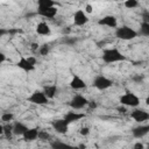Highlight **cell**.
<instances>
[{
	"instance_id": "2",
	"label": "cell",
	"mask_w": 149,
	"mask_h": 149,
	"mask_svg": "<svg viewBox=\"0 0 149 149\" xmlns=\"http://www.w3.org/2000/svg\"><path fill=\"white\" fill-rule=\"evenodd\" d=\"M115 36L119 40H123V41H130L134 40L137 36V31H135L133 28L128 27V26H121L119 28H116L115 30Z\"/></svg>"
},
{
	"instance_id": "37",
	"label": "cell",
	"mask_w": 149,
	"mask_h": 149,
	"mask_svg": "<svg viewBox=\"0 0 149 149\" xmlns=\"http://www.w3.org/2000/svg\"><path fill=\"white\" fill-rule=\"evenodd\" d=\"M28 61H29L33 65H36V58H35V57H33V56H31V57H28Z\"/></svg>"
},
{
	"instance_id": "4",
	"label": "cell",
	"mask_w": 149,
	"mask_h": 149,
	"mask_svg": "<svg viewBox=\"0 0 149 149\" xmlns=\"http://www.w3.org/2000/svg\"><path fill=\"white\" fill-rule=\"evenodd\" d=\"M27 100H28L29 102L34 104V105H45V104H48L49 98L45 95V93H44L43 91L36 90V91H34V92L28 97Z\"/></svg>"
},
{
	"instance_id": "23",
	"label": "cell",
	"mask_w": 149,
	"mask_h": 149,
	"mask_svg": "<svg viewBox=\"0 0 149 149\" xmlns=\"http://www.w3.org/2000/svg\"><path fill=\"white\" fill-rule=\"evenodd\" d=\"M77 38L76 37H69V36H64L62 40V43L66 44V45H73L74 43H77Z\"/></svg>"
},
{
	"instance_id": "18",
	"label": "cell",
	"mask_w": 149,
	"mask_h": 149,
	"mask_svg": "<svg viewBox=\"0 0 149 149\" xmlns=\"http://www.w3.org/2000/svg\"><path fill=\"white\" fill-rule=\"evenodd\" d=\"M27 129H28V127H27L24 123H22V122H15V123L13 125V133H14L15 135H17V136L23 135Z\"/></svg>"
},
{
	"instance_id": "27",
	"label": "cell",
	"mask_w": 149,
	"mask_h": 149,
	"mask_svg": "<svg viewBox=\"0 0 149 149\" xmlns=\"http://www.w3.org/2000/svg\"><path fill=\"white\" fill-rule=\"evenodd\" d=\"M51 147L52 148H56V149H58V148H65V147H69V144H66V143H64V142H61V141H54V142H51Z\"/></svg>"
},
{
	"instance_id": "32",
	"label": "cell",
	"mask_w": 149,
	"mask_h": 149,
	"mask_svg": "<svg viewBox=\"0 0 149 149\" xmlns=\"http://www.w3.org/2000/svg\"><path fill=\"white\" fill-rule=\"evenodd\" d=\"M40 47H41V45H40L38 43H36V42L31 43V51H33V52H36V51L40 49Z\"/></svg>"
},
{
	"instance_id": "16",
	"label": "cell",
	"mask_w": 149,
	"mask_h": 149,
	"mask_svg": "<svg viewBox=\"0 0 149 149\" xmlns=\"http://www.w3.org/2000/svg\"><path fill=\"white\" fill-rule=\"evenodd\" d=\"M22 136H23V140L27 141V142L28 141H34L38 137V129L37 128H28Z\"/></svg>"
},
{
	"instance_id": "35",
	"label": "cell",
	"mask_w": 149,
	"mask_h": 149,
	"mask_svg": "<svg viewBox=\"0 0 149 149\" xmlns=\"http://www.w3.org/2000/svg\"><path fill=\"white\" fill-rule=\"evenodd\" d=\"M92 10H93V7H92L91 5H86V7H85V12H86V13H92Z\"/></svg>"
},
{
	"instance_id": "10",
	"label": "cell",
	"mask_w": 149,
	"mask_h": 149,
	"mask_svg": "<svg viewBox=\"0 0 149 149\" xmlns=\"http://www.w3.org/2000/svg\"><path fill=\"white\" fill-rule=\"evenodd\" d=\"M130 116L136 121V122H143V121H147L149 120V112L144 111V109H134L132 113H130Z\"/></svg>"
},
{
	"instance_id": "24",
	"label": "cell",
	"mask_w": 149,
	"mask_h": 149,
	"mask_svg": "<svg viewBox=\"0 0 149 149\" xmlns=\"http://www.w3.org/2000/svg\"><path fill=\"white\" fill-rule=\"evenodd\" d=\"M50 134L48 133V132H45V130H38V140H41V141H49L50 140Z\"/></svg>"
},
{
	"instance_id": "6",
	"label": "cell",
	"mask_w": 149,
	"mask_h": 149,
	"mask_svg": "<svg viewBox=\"0 0 149 149\" xmlns=\"http://www.w3.org/2000/svg\"><path fill=\"white\" fill-rule=\"evenodd\" d=\"M113 85V81L108 78H106L105 76H97L93 80V86L98 90H106L108 87H111Z\"/></svg>"
},
{
	"instance_id": "31",
	"label": "cell",
	"mask_w": 149,
	"mask_h": 149,
	"mask_svg": "<svg viewBox=\"0 0 149 149\" xmlns=\"http://www.w3.org/2000/svg\"><path fill=\"white\" fill-rule=\"evenodd\" d=\"M133 80H134L135 83H142V81H143V76H140V74H135V76L133 77Z\"/></svg>"
},
{
	"instance_id": "19",
	"label": "cell",
	"mask_w": 149,
	"mask_h": 149,
	"mask_svg": "<svg viewBox=\"0 0 149 149\" xmlns=\"http://www.w3.org/2000/svg\"><path fill=\"white\" fill-rule=\"evenodd\" d=\"M57 86L56 85H48V86H44L43 88V92L45 93V95L49 98V99H52L56 94H57Z\"/></svg>"
},
{
	"instance_id": "12",
	"label": "cell",
	"mask_w": 149,
	"mask_h": 149,
	"mask_svg": "<svg viewBox=\"0 0 149 149\" xmlns=\"http://www.w3.org/2000/svg\"><path fill=\"white\" fill-rule=\"evenodd\" d=\"M148 133H149V125H140L137 127H134L132 130V134L135 139H141Z\"/></svg>"
},
{
	"instance_id": "39",
	"label": "cell",
	"mask_w": 149,
	"mask_h": 149,
	"mask_svg": "<svg viewBox=\"0 0 149 149\" xmlns=\"http://www.w3.org/2000/svg\"><path fill=\"white\" fill-rule=\"evenodd\" d=\"M0 56H1V58H0V62L2 63V62L5 61V54H2V52H1V54H0Z\"/></svg>"
},
{
	"instance_id": "21",
	"label": "cell",
	"mask_w": 149,
	"mask_h": 149,
	"mask_svg": "<svg viewBox=\"0 0 149 149\" xmlns=\"http://www.w3.org/2000/svg\"><path fill=\"white\" fill-rule=\"evenodd\" d=\"M140 34L143 36H149V22H143L140 26Z\"/></svg>"
},
{
	"instance_id": "5",
	"label": "cell",
	"mask_w": 149,
	"mask_h": 149,
	"mask_svg": "<svg viewBox=\"0 0 149 149\" xmlns=\"http://www.w3.org/2000/svg\"><path fill=\"white\" fill-rule=\"evenodd\" d=\"M87 104H88V100L84 97V95H81V94H76V95H73V98L70 100V107L72 108V109H81V108H84L85 106H87Z\"/></svg>"
},
{
	"instance_id": "29",
	"label": "cell",
	"mask_w": 149,
	"mask_h": 149,
	"mask_svg": "<svg viewBox=\"0 0 149 149\" xmlns=\"http://www.w3.org/2000/svg\"><path fill=\"white\" fill-rule=\"evenodd\" d=\"M79 133H80V135H88L90 134V128L88 127H83V128H80V130H79Z\"/></svg>"
},
{
	"instance_id": "9",
	"label": "cell",
	"mask_w": 149,
	"mask_h": 149,
	"mask_svg": "<svg viewBox=\"0 0 149 149\" xmlns=\"http://www.w3.org/2000/svg\"><path fill=\"white\" fill-rule=\"evenodd\" d=\"M88 22V17L83 9H78L73 14V23L76 26H84Z\"/></svg>"
},
{
	"instance_id": "33",
	"label": "cell",
	"mask_w": 149,
	"mask_h": 149,
	"mask_svg": "<svg viewBox=\"0 0 149 149\" xmlns=\"http://www.w3.org/2000/svg\"><path fill=\"white\" fill-rule=\"evenodd\" d=\"M87 106L91 108V109H95L97 108V102L95 101H93V100H91V101H88V104H87Z\"/></svg>"
},
{
	"instance_id": "41",
	"label": "cell",
	"mask_w": 149,
	"mask_h": 149,
	"mask_svg": "<svg viewBox=\"0 0 149 149\" xmlns=\"http://www.w3.org/2000/svg\"><path fill=\"white\" fill-rule=\"evenodd\" d=\"M79 148H86V146H85V144H83V143H81V144H79Z\"/></svg>"
},
{
	"instance_id": "11",
	"label": "cell",
	"mask_w": 149,
	"mask_h": 149,
	"mask_svg": "<svg viewBox=\"0 0 149 149\" xmlns=\"http://www.w3.org/2000/svg\"><path fill=\"white\" fill-rule=\"evenodd\" d=\"M98 24L99 26H105V27H108V28H116L118 21H116V17L114 15H106V16H104L102 19H100L98 21Z\"/></svg>"
},
{
	"instance_id": "14",
	"label": "cell",
	"mask_w": 149,
	"mask_h": 149,
	"mask_svg": "<svg viewBox=\"0 0 149 149\" xmlns=\"http://www.w3.org/2000/svg\"><path fill=\"white\" fill-rule=\"evenodd\" d=\"M85 116H86V115H85L84 113H78V112L71 111V112H68V113L64 115V119H65V121L70 125V123H72V122L79 121L80 119H83V118H85Z\"/></svg>"
},
{
	"instance_id": "7",
	"label": "cell",
	"mask_w": 149,
	"mask_h": 149,
	"mask_svg": "<svg viewBox=\"0 0 149 149\" xmlns=\"http://www.w3.org/2000/svg\"><path fill=\"white\" fill-rule=\"evenodd\" d=\"M51 127L54 128L55 132L59 133V134H65L69 129V123L65 121V119H56L54 121H51Z\"/></svg>"
},
{
	"instance_id": "22",
	"label": "cell",
	"mask_w": 149,
	"mask_h": 149,
	"mask_svg": "<svg viewBox=\"0 0 149 149\" xmlns=\"http://www.w3.org/2000/svg\"><path fill=\"white\" fill-rule=\"evenodd\" d=\"M55 6L54 0H37V7H52Z\"/></svg>"
},
{
	"instance_id": "3",
	"label": "cell",
	"mask_w": 149,
	"mask_h": 149,
	"mask_svg": "<svg viewBox=\"0 0 149 149\" xmlns=\"http://www.w3.org/2000/svg\"><path fill=\"white\" fill-rule=\"evenodd\" d=\"M120 104L127 107H136L140 104V98L132 92H126L123 95L120 97Z\"/></svg>"
},
{
	"instance_id": "13",
	"label": "cell",
	"mask_w": 149,
	"mask_h": 149,
	"mask_svg": "<svg viewBox=\"0 0 149 149\" xmlns=\"http://www.w3.org/2000/svg\"><path fill=\"white\" fill-rule=\"evenodd\" d=\"M16 66L20 68L21 70L26 71V72H30V71H34V70H35V65H33V64L28 61V58H26V57H23V56L17 61Z\"/></svg>"
},
{
	"instance_id": "8",
	"label": "cell",
	"mask_w": 149,
	"mask_h": 149,
	"mask_svg": "<svg viewBox=\"0 0 149 149\" xmlns=\"http://www.w3.org/2000/svg\"><path fill=\"white\" fill-rule=\"evenodd\" d=\"M36 14L47 17V19H54L57 15V8L55 6L52 7H37Z\"/></svg>"
},
{
	"instance_id": "25",
	"label": "cell",
	"mask_w": 149,
	"mask_h": 149,
	"mask_svg": "<svg viewBox=\"0 0 149 149\" xmlns=\"http://www.w3.org/2000/svg\"><path fill=\"white\" fill-rule=\"evenodd\" d=\"M123 5L126 8L132 9V8H136L139 6V2H137V0H126Z\"/></svg>"
},
{
	"instance_id": "30",
	"label": "cell",
	"mask_w": 149,
	"mask_h": 149,
	"mask_svg": "<svg viewBox=\"0 0 149 149\" xmlns=\"http://www.w3.org/2000/svg\"><path fill=\"white\" fill-rule=\"evenodd\" d=\"M142 20L143 22H149V10H144L142 13Z\"/></svg>"
},
{
	"instance_id": "17",
	"label": "cell",
	"mask_w": 149,
	"mask_h": 149,
	"mask_svg": "<svg viewBox=\"0 0 149 149\" xmlns=\"http://www.w3.org/2000/svg\"><path fill=\"white\" fill-rule=\"evenodd\" d=\"M36 33L42 36H48V35H50L51 30H50L49 24H47V22H40L36 26Z\"/></svg>"
},
{
	"instance_id": "34",
	"label": "cell",
	"mask_w": 149,
	"mask_h": 149,
	"mask_svg": "<svg viewBox=\"0 0 149 149\" xmlns=\"http://www.w3.org/2000/svg\"><path fill=\"white\" fill-rule=\"evenodd\" d=\"M126 107H127V106H125V105H122V106H119V107H116V111H118L119 113H126V112H127Z\"/></svg>"
},
{
	"instance_id": "40",
	"label": "cell",
	"mask_w": 149,
	"mask_h": 149,
	"mask_svg": "<svg viewBox=\"0 0 149 149\" xmlns=\"http://www.w3.org/2000/svg\"><path fill=\"white\" fill-rule=\"evenodd\" d=\"M146 104H147V105H149V97H147V98H146Z\"/></svg>"
},
{
	"instance_id": "26",
	"label": "cell",
	"mask_w": 149,
	"mask_h": 149,
	"mask_svg": "<svg viewBox=\"0 0 149 149\" xmlns=\"http://www.w3.org/2000/svg\"><path fill=\"white\" fill-rule=\"evenodd\" d=\"M49 50H50V48H49L48 44H42L38 49V52H40L41 56H47L49 54Z\"/></svg>"
},
{
	"instance_id": "36",
	"label": "cell",
	"mask_w": 149,
	"mask_h": 149,
	"mask_svg": "<svg viewBox=\"0 0 149 149\" xmlns=\"http://www.w3.org/2000/svg\"><path fill=\"white\" fill-rule=\"evenodd\" d=\"M134 148H135V149H143V148H144V146H143L142 143L137 142V143H135V144H134Z\"/></svg>"
},
{
	"instance_id": "1",
	"label": "cell",
	"mask_w": 149,
	"mask_h": 149,
	"mask_svg": "<svg viewBox=\"0 0 149 149\" xmlns=\"http://www.w3.org/2000/svg\"><path fill=\"white\" fill-rule=\"evenodd\" d=\"M102 61L105 63H115V62H121L126 59V56L116 48H108L105 49L102 51V56H101Z\"/></svg>"
},
{
	"instance_id": "15",
	"label": "cell",
	"mask_w": 149,
	"mask_h": 149,
	"mask_svg": "<svg viewBox=\"0 0 149 149\" xmlns=\"http://www.w3.org/2000/svg\"><path fill=\"white\" fill-rule=\"evenodd\" d=\"M70 87L73 88V90H83L86 87V83L77 74H74L70 81Z\"/></svg>"
},
{
	"instance_id": "38",
	"label": "cell",
	"mask_w": 149,
	"mask_h": 149,
	"mask_svg": "<svg viewBox=\"0 0 149 149\" xmlns=\"http://www.w3.org/2000/svg\"><path fill=\"white\" fill-rule=\"evenodd\" d=\"M8 33V30H6V29H3V28H1L0 29V37H2L5 34H7Z\"/></svg>"
},
{
	"instance_id": "20",
	"label": "cell",
	"mask_w": 149,
	"mask_h": 149,
	"mask_svg": "<svg viewBox=\"0 0 149 149\" xmlns=\"http://www.w3.org/2000/svg\"><path fill=\"white\" fill-rule=\"evenodd\" d=\"M2 134L5 135L6 139H12V134L13 133V125H10V122H5V125L2 126Z\"/></svg>"
},
{
	"instance_id": "28",
	"label": "cell",
	"mask_w": 149,
	"mask_h": 149,
	"mask_svg": "<svg viewBox=\"0 0 149 149\" xmlns=\"http://www.w3.org/2000/svg\"><path fill=\"white\" fill-rule=\"evenodd\" d=\"M13 118H14V115L12 113H3L1 115V121H3V122H10L13 120Z\"/></svg>"
}]
</instances>
